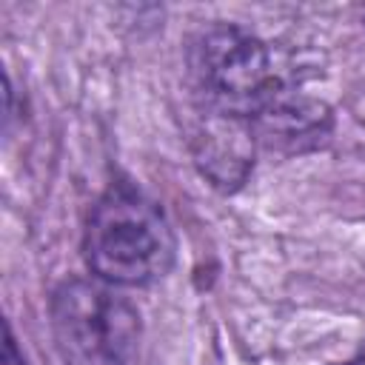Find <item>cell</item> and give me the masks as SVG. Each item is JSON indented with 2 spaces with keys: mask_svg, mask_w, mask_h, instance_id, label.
Masks as SVG:
<instances>
[{
  "mask_svg": "<svg viewBox=\"0 0 365 365\" xmlns=\"http://www.w3.org/2000/svg\"><path fill=\"white\" fill-rule=\"evenodd\" d=\"M83 251L94 279L114 288H143L168 274L174 231L154 200L117 182L94 202Z\"/></svg>",
  "mask_w": 365,
  "mask_h": 365,
  "instance_id": "obj_1",
  "label": "cell"
},
{
  "mask_svg": "<svg viewBox=\"0 0 365 365\" xmlns=\"http://www.w3.org/2000/svg\"><path fill=\"white\" fill-rule=\"evenodd\" d=\"M188 68L202 106L251 123L288 88L268 46L234 23L200 29L188 46Z\"/></svg>",
  "mask_w": 365,
  "mask_h": 365,
  "instance_id": "obj_2",
  "label": "cell"
},
{
  "mask_svg": "<svg viewBox=\"0 0 365 365\" xmlns=\"http://www.w3.org/2000/svg\"><path fill=\"white\" fill-rule=\"evenodd\" d=\"M51 331L63 365H134L137 308L103 279H66L51 297Z\"/></svg>",
  "mask_w": 365,
  "mask_h": 365,
  "instance_id": "obj_3",
  "label": "cell"
},
{
  "mask_svg": "<svg viewBox=\"0 0 365 365\" xmlns=\"http://www.w3.org/2000/svg\"><path fill=\"white\" fill-rule=\"evenodd\" d=\"M254 123L197 103L191 125V157L200 174L220 191H237L254 168Z\"/></svg>",
  "mask_w": 365,
  "mask_h": 365,
  "instance_id": "obj_4",
  "label": "cell"
},
{
  "mask_svg": "<svg viewBox=\"0 0 365 365\" xmlns=\"http://www.w3.org/2000/svg\"><path fill=\"white\" fill-rule=\"evenodd\" d=\"M254 131H259V137H265L271 145L277 143V145H288L291 151H302L328 137L331 108L319 100H311L285 88L254 120Z\"/></svg>",
  "mask_w": 365,
  "mask_h": 365,
  "instance_id": "obj_5",
  "label": "cell"
},
{
  "mask_svg": "<svg viewBox=\"0 0 365 365\" xmlns=\"http://www.w3.org/2000/svg\"><path fill=\"white\" fill-rule=\"evenodd\" d=\"M3 365H29L23 351L17 348V339H14V331L9 322H6V342H3Z\"/></svg>",
  "mask_w": 365,
  "mask_h": 365,
  "instance_id": "obj_6",
  "label": "cell"
},
{
  "mask_svg": "<svg viewBox=\"0 0 365 365\" xmlns=\"http://www.w3.org/2000/svg\"><path fill=\"white\" fill-rule=\"evenodd\" d=\"M336 365H365V359H351V362H336Z\"/></svg>",
  "mask_w": 365,
  "mask_h": 365,
  "instance_id": "obj_7",
  "label": "cell"
},
{
  "mask_svg": "<svg viewBox=\"0 0 365 365\" xmlns=\"http://www.w3.org/2000/svg\"><path fill=\"white\" fill-rule=\"evenodd\" d=\"M359 117H362V123H365V97H362V106H359Z\"/></svg>",
  "mask_w": 365,
  "mask_h": 365,
  "instance_id": "obj_8",
  "label": "cell"
}]
</instances>
